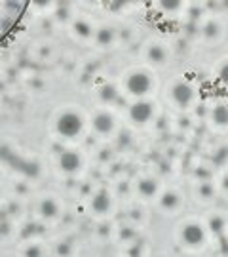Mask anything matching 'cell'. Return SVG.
<instances>
[{"label":"cell","instance_id":"obj_1","mask_svg":"<svg viewBox=\"0 0 228 257\" xmlns=\"http://www.w3.org/2000/svg\"><path fill=\"white\" fill-rule=\"evenodd\" d=\"M126 88L135 97H145L154 90V76L146 71H135L128 76Z\"/></svg>","mask_w":228,"mask_h":257},{"label":"cell","instance_id":"obj_2","mask_svg":"<svg viewBox=\"0 0 228 257\" xmlns=\"http://www.w3.org/2000/svg\"><path fill=\"white\" fill-rule=\"evenodd\" d=\"M84 128V120L78 112H63L57 118V132L63 138H76Z\"/></svg>","mask_w":228,"mask_h":257},{"label":"cell","instance_id":"obj_3","mask_svg":"<svg viewBox=\"0 0 228 257\" xmlns=\"http://www.w3.org/2000/svg\"><path fill=\"white\" fill-rule=\"evenodd\" d=\"M154 103L148 99H139L129 107V118L135 124H146L154 118Z\"/></svg>","mask_w":228,"mask_h":257},{"label":"cell","instance_id":"obj_4","mask_svg":"<svg viewBox=\"0 0 228 257\" xmlns=\"http://www.w3.org/2000/svg\"><path fill=\"white\" fill-rule=\"evenodd\" d=\"M194 97H196V90H194V86L190 82H186V80H177V82L171 86V99L173 103H177L179 107H186V105H190L194 101Z\"/></svg>","mask_w":228,"mask_h":257},{"label":"cell","instance_id":"obj_5","mask_svg":"<svg viewBox=\"0 0 228 257\" xmlns=\"http://www.w3.org/2000/svg\"><path fill=\"white\" fill-rule=\"evenodd\" d=\"M181 240L186 246H192V248L194 246H201L203 240H205V230H203L200 223L190 221V223H186L181 229Z\"/></svg>","mask_w":228,"mask_h":257},{"label":"cell","instance_id":"obj_6","mask_svg":"<svg viewBox=\"0 0 228 257\" xmlns=\"http://www.w3.org/2000/svg\"><path fill=\"white\" fill-rule=\"evenodd\" d=\"M80 166H82V158H80L78 153H74V151H65V153H61V156H59V168L63 170L65 174H74V172H78Z\"/></svg>","mask_w":228,"mask_h":257},{"label":"cell","instance_id":"obj_7","mask_svg":"<svg viewBox=\"0 0 228 257\" xmlns=\"http://www.w3.org/2000/svg\"><path fill=\"white\" fill-rule=\"evenodd\" d=\"M93 130L101 134V136H109L110 132L114 130V118H112V114L110 112H97L95 116H93Z\"/></svg>","mask_w":228,"mask_h":257},{"label":"cell","instance_id":"obj_8","mask_svg":"<svg viewBox=\"0 0 228 257\" xmlns=\"http://www.w3.org/2000/svg\"><path fill=\"white\" fill-rule=\"evenodd\" d=\"M91 210L95 211V213H107L110 210V194L105 191V189H101L99 193L93 196V200H91Z\"/></svg>","mask_w":228,"mask_h":257},{"label":"cell","instance_id":"obj_9","mask_svg":"<svg viewBox=\"0 0 228 257\" xmlns=\"http://www.w3.org/2000/svg\"><path fill=\"white\" fill-rule=\"evenodd\" d=\"M146 59L152 65H162L167 61V50L160 44H152V46L146 50Z\"/></svg>","mask_w":228,"mask_h":257},{"label":"cell","instance_id":"obj_10","mask_svg":"<svg viewBox=\"0 0 228 257\" xmlns=\"http://www.w3.org/2000/svg\"><path fill=\"white\" fill-rule=\"evenodd\" d=\"M137 191H139L141 196H145V198H152V196H156V193H158V183H156L152 177H145V179L139 181Z\"/></svg>","mask_w":228,"mask_h":257},{"label":"cell","instance_id":"obj_11","mask_svg":"<svg viewBox=\"0 0 228 257\" xmlns=\"http://www.w3.org/2000/svg\"><path fill=\"white\" fill-rule=\"evenodd\" d=\"M179 204H181V194L177 191H165L160 198V206L164 210H175V208H179Z\"/></svg>","mask_w":228,"mask_h":257},{"label":"cell","instance_id":"obj_12","mask_svg":"<svg viewBox=\"0 0 228 257\" xmlns=\"http://www.w3.org/2000/svg\"><path fill=\"white\" fill-rule=\"evenodd\" d=\"M211 120H213V124L219 126V128L228 126V107L226 105H217L215 109L211 110Z\"/></svg>","mask_w":228,"mask_h":257},{"label":"cell","instance_id":"obj_13","mask_svg":"<svg viewBox=\"0 0 228 257\" xmlns=\"http://www.w3.org/2000/svg\"><path fill=\"white\" fill-rule=\"evenodd\" d=\"M57 213H59V206H57V202L55 200H42L40 202V215L42 217H46V219H54V217H57Z\"/></svg>","mask_w":228,"mask_h":257},{"label":"cell","instance_id":"obj_14","mask_svg":"<svg viewBox=\"0 0 228 257\" xmlns=\"http://www.w3.org/2000/svg\"><path fill=\"white\" fill-rule=\"evenodd\" d=\"M73 29H74V33H76V37H80V38H90L91 35H93L91 25L88 21H84V19H76Z\"/></svg>","mask_w":228,"mask_h":257},{"label":"cell","instance_id":"obj_15","mask_svg":"<svg viewBox=\"0 0 228 257\" xmlns=\"http://www.w3.org/2000/svg\"><path fill=\"white\" fill-rule=\"evenodd\" d=\"M219 33H220V27H219V23L217 21H207L205 23V27H203V37L207 38V40H213V38H217L219 37Z\"/></svg>","mask_w":228,"mask_h":257},{"label":"cell","instance_id":"obj_16","mask_svg":"<svg viewBox=\"0 0 228 257\" xmlns=\"http://www.w3.org/2000/svg\"><path fill=\"white\" fill-rule=\"evenodd\" d=\"M95 38H97V42H99L101 46H107V44H110V42H112L114 33H112V29L101 27L99 31H97V35H95Z\"/></svg>","mask_w":228,"mask_h":257},{"label":"cell","instance_id":"obj_17","mask_svg":"<svg viewBox=\"0 0 228 257\" xmlns=\"http://www.w3.org/2000/svg\"><path fill=\"white\" fill-rule=\"evenodd\" d=\"M224 227H226V221L222 219L220 215H213V217L209 219L211 232H215V234H222V232H224Z\"/></svg>","mask_w":228,"mask_h":257},{"label":"cell","instance_id":"obj_18","mask_svg":"<svg viewBox=\"0 0 228 257\" xmlns=\"http://www.w3.org/2000/svg\"><path fill=\"white\" fill-rule=\"evenodd\" d=\"M116 88H114V84H105L103 88H101V99L103 101H112V99H116Z\"/></svg>","mask_w":228,"mask_h":257},{"label":"cell","instance_id":"obj_19","mask_svg":"<svg viewBox=\"0 0 228 257\" xmlns=\"http://www.w3.org/2000/svg\"><path fill=\"white\" fill-rule=\"evenodd\" d=\"M198 194H200L201 198H213L215 196V187L211 183H203L198 187Z\"/></svg>","mask_w":228,"mask_h":257},{"label":"cell","instance_id":"obj_20","mask_svg":"<svg viewBox=\"0 0 228 257\" xmlns=\"http://www.w3.org/2000/svg\"><path fill=\"white\" fill-rule=\"evenodd\" d=\"M160 6H162L165 12H175V10L182 8V2H181V0H169V2L165 0V2H162V4H160Z\"/></svg>","mask_w":228,"mask_h":257},{"label":"cell","instance_id":"obj_21","mask_svg":"<svg viewBox=\"0 0 228 257\" xmlns=\"http://www.w3.org/2000/svg\"><path fill=\"white\" fill-rule=\"evenodd\" d=\"M219 78H220V82L222 84H226L228 86V63H224L222 67H220V71H219Z\"/></svg>","mask_w":228,"mask_h":257},{"label":"cell","instance_id":"obj_22","mask_svg":"<svg viewBox=\"0 0 228 257\" xmlns=\"http://www.w3.org/2000/svg\"><path fill=\"white\" fill-rule=\"evenodd\" d=\"M57 253H59V255H69V253H71V248H69L67 244H63V246L59 244V246H57Z\"/></svg>","mask_w":228,"mask_h":257},{"label":"cell","instance_id":"obj_23","mask_svg":"<svg viewBox=\"0 0 228 257\" xmlns=\"http://www.w3.org/2000/svg\"><path fill=\"white\" fill-rule=\"evenodd\" d=\"M25 253H27V255H40V248H37V246H35V248H29Z\"/></svg>","mask_w":228,"mask_h":257}]
</instances>
